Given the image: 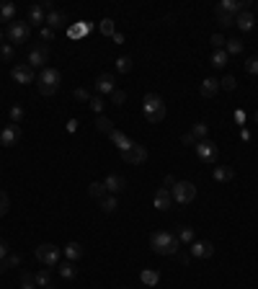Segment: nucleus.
Listing matches in <instances>:
<instances>
[{"label": "nucleus", "instance_id": "f257e3e1", "mask_svg": "<svg viewBox=\"0 0 258 289\" xmlns=\"http://www.w3.org/2000/svg\"><path fill=\"white\" fill-rule=\"evenodd\" d=\"M150 248H152L158 256H176L178 248H181V240L173 232H168V230H158L150 238Z\"/></svg>", "mask_w": 258, "mask_h": 289}, {"label": "nucleus", "instance_id": "f03ea898", "mask_svg": "<svg viewBox=\"0 0 258 289\" xmlns=\"http://www.w3.org/2000/svg\"><path fill=\"white\" fill-rule=\"evenodd\" d=\"M60 83H62V75L55 67H44L39 72V77H36V86H39L41 96H55L57 88H60Z\"/></svg>", "mask_w": 258, "mask_h": 289}, {"label": "nucleus", "instance_id": "7ed1b4c3", "mask_svg": "<svg viewBox=\"0 0 258 289\" xmlns=\"http://www.w3.org/2000/svg\"><path fill=\"white\" fill-rule=\"evenodd\" d=\"M142 111H145V119L150 124H158V121L165 119V103H163V98L158 93H147L142 98Z\"/></svg>", "mask_w": 258, "mask_h": 289}, {"label": "nucleus", "instance_id": "20e7f679", "mask_svg": "<svg viewBox=\"0 0 258 289\" xmlns=\"http://www.w3.org/2000/svg\"><path fill=\"white\" fill-rule=\"evenodd\" d=\"M36 261H39L41 266H47V269L57 266V264H60V248L52 245V243H41V245L36 248Z\"/></svg>", "mask_w": 258, "mask_h": 289}, {"label": "nucleus", "instance_id": "39448f33", "mask_svg": "<svg viewBox=\"0 0 258 289\" xmlns=\"http://www.w3.org/2000/svg\"><path fill=\"white\" fill-rule=\"evenodd\" d=\"M170 194H173L176 204H191L196 199V186L191 181H178L173 189H170Z\"/></svg>", "mask_w": 258, "mask_h": 289}, {"label": "nucleus", "instance_id": "423d86ee", "mask_svg": "<svg viewBox=\"0 0 258 289\" xmlns=\"http://www.w3.org/2000/svg\"><path fill=\"white\" fill-rule=\"evenodd\" d=\"M29 34H31V26H29L26 21H13V23H8V29H6V36L11 39V44H26V41H29Z\"/></svg>", "mask_w": 258, "mask_h": 289}, {"label": "nucleus", "instance_id": "0eeeda50", "mask_svg": "<svg viewBox=\"0 0 258 289\" xmlns=\"http://www.w3.org/2000/svg\"><path fill=\"white\" fill-rule=\"evenodd\" d=\"M194 150H196V157L201 160V163H214L217 160V155H220V150H217V145H214L212 140H201V142H196L194 145Z\"/></svg>", "mask_w": 258, "mask_h": 289}, {"label": "nucleus", "instance_id": "6e6552de", "mask_svg": "<svg viewBox=\"0 0 258 289\" xmlns=\"http://www.w3.org/2000/svg\"><path fill=\"white\" fill-rule=\"evenodd\" d=\"M47 62H49V47L47 44H36L29 52V67H41V70H44Z\"/></svg>", "mask_w": 258, "mask_h": 289}, {"label": "nucleus", "instance_id": "1a4fd4ad", "mask_svg": "<svg viewBox=\"0 0 258 289\" xmlns=\"http://www.w3.org/2000/svg\"><path fill=\"white\" fill-rule=\"evenodd\" d=\"M11 77H13L16 83H21V86H29V83H34V80H36L34 67H29V62H23V65H13Z\"/></svg>", "mask_w": 258, "mask_h": 289}, {"label": "nucleus", "instance_id": "9d476101", "mask_svg": "<svg viewBox=\"0 0 258 289\" xmlns=\"http://www.w3.org/2000/svg\"><path fill=\"white\" fill-rule=\"evenodd\" d=\"M18 140H21V127L18 124H6L3 132H0V145L13 147V145H18Z\"/></svg>", "mask_w": 258, "mask_h": 289}, {"label": "nucleus", "instance_id": "9b49d317", "mask_svg": "<svg viewBox=\"0 0 258 289\" xmlns=\"http://www.w3.org/2000/svg\"><path fill=\"white\" fill-rule=\"evenodd\" d=\"M121 157H124V163H129V165H142L145 160H147V150L142 147V145H132L126 152H121Z\"/></svg>", "mask_w": 258, "mask_h": 289}, {"label": "nucleus", "instance_id": "f8f14e48", "mask_svg": "<svg viewBox=\"0 0 258 289\" xmlns=\"http://www.w3.org/2000/svg\"><path fill=\"white\" fill-rule=\"evenodd\" d=\"M170 204H173V194H170L168 189H158L155 191V199H152V206L158 212H168Z\"/></svg>", "mask_w": 258, "mask_h": 289}, {"label": "nucleus", "instance_id": "ddd939ff", "mask_svg": "<svg viewBox=\"0 0 258 289\" xmlns=\"http://www.w3.org/2000/svg\"><path fill=\"white\" fill-rule=\"evenodd\" d=\"M104 186H106V191L109 194H121V191H126V178L124 176H119V173H109L106 176V181H104Z\"/></svg>", "mask_w": 258, "mask_h": 289}, {"label": "nucleus", "instance_id": "4468645a", "mask_svg": "<svg viewBox=\"0 0 258 289\" xmlns=\"http://www.w3.org/2000/svg\"><path fill=\"white\" fill-rule=\"evenodd\" d=\"M96 91H98L101 96H111V93L116 91V80H114V75H109V72L98 75V77H96Z\"/></svg>", "mask_w": 258, "mask_h": 289}, {"label": "nucleus", "instance_id": "2eb2a0df", "mask_svg": "<svg viewBox=\"0 0 258 289\" xmlns=\"http://www.w3.org/2000/svg\"><path fill=\"white\" fill-rule=\"evenodd\" d=\"M212 253H214L212 243H207V240H194L191 243V256L194 258H212Z\"/></svg>", "mask_w": 258, "mask_h": 289}, {"label": "nucleus", "instance_id": "dca6fc26", "mask_svg": "<svg viewBox=\"0 0 258 289\" xmlns=\"http://www.w3.org/2000/svg\"><path fill=\"white\" fill-rule=\"evenodd\" d=\"M26 18H29V21H26L29 26H44V21H47V11H44V6H41V3L31 6Z\"/></svg>", "mask_w": 258, "mask_h": 289}, {"label": "nucleus", "instance_id": "f3484780", "mask_svg": "<svg viewBox=\"0 0 258 289\" xmlns=\"http://www.w3.org/2000/svg\"><path fill=\"white\" fill-rule=\"evenodd\" d=\"M212 178L217 181V183H227L235 178V171H233V165H214L212 168Z\"/></svg>", "mask_w": 258, "mask_h": 289}, {"label": "nucleus", "instance_id": "a211bd4d", "mask_svg": "<svg viewBox=\"0 0 258 289\" xmlns=\"http://www.w3.org/2000/svg\"><path fill=\"white\" fill-rule=\"evenodd\" d=\"M235 26H238L240 31H253V26H255V16H253L250 11H243V13L235 16Z\"/></svg>", "mask_w": 258, "mask_h": 289}, {"label": "nucleus", "instance_id": "6ab92c4d", "mask_svg": "<svg viewBox=\"0 0 258 289\" xmlns=\"http://www.w3.org/2000/svg\"><path fill=\"white\" fill-rule=\"evenodd\" d=\"M109 137H111V142H114V145H116V147H119L121 152H126L129 147H132V145H135V142H132V140H129V137H126L124 132H116V129H114V132H111Z\"/></svg>", "mask_w": 258, "mask_h": 289}, {"label": "nucleus", "instance_id": "aec40b11", "mask_svg": "<svg viewBox=\"0 0 258 289\" xmlns=\"http://www.w3.org/2000/svg\"><path fill=\"white\" fill-rule=\"evenodd\" d=\"M62 251H65L67 261H72V264L83 258V245H80V243H67V245L62 248Z\"/></svg>", "mask_w": 258, "mask_h": 289}, {"label": "nucleus", "instance_id": "412c9836", "mask_svg": "<svg viewBox=\"0 0 258 289\" xmlns=\"http://www.w3.org/2000/svg\"><path fill=\"white\" fill-rule=\"evenodd\" d=\"M199 91H201V96H204V98H212L214 93L220 91V80H214V77H207V80L201 83V88H199Z\"/></svg>", "mask_w": 258, "mask_h": 289}, {"label": "nucleus", "instance_id": "4be33fe9", "mask_svg": "<svg viewBox=\"0 0 258 289\" xmlns=\"http://www.w3.org/2000/svg\"><path fill=\"white\" fill-rule=\"evenodd\" d=\"M67 23V16L65 13H60V11H49L47 13V26L49 29H62Z\"/></svg>", "mask_w": 258, "mask_h": 289}, {"label": "nucleus", "instance_id": "5701e85b", "mask_svg": "<svg viewBox=\"0 0 258 289\" xmlns=\"http://www.w3.org/2000/svg\"><path fill=\"white\" fill-rule=\"evenodd\" d=\"M140 281H142L145 286H155V284L160 281V274H158L155 269H142V274H140Z\"/></svg>", "mask_w": 258, "mask_h": 289}, {"label": "nucleus", "instance_id": "b1692460", "mask_svg": "<svg viewBox=\"0 0 258 289\" xmlns=\"http://www.w3.org/2000/svg\"><path fill=\"white\" fill-rule=\"evenodd\" d=\"M34 284H36L39 289L49 286V284H52V274H49V269H41V271H36V274H34Z\"/></svg>", "mask_w": 258, "mask_h": 289}, {"label": "nucleus", "instance_id": "393cba45", "mask_svg": "<svg viewBox=\"0 0 258 289\" xmlns=\"http://www.w3.org/2000/svg\"><path fill=\"white\" fill-rule=\"evenodd\" d=\"M227 60H230V55H227L225 49H214L209 62H212V67H225V65H227Z\"/></svg>", "mask_w": 258, "mask_h": 289}, {"label": "nucleus", "instance_id": "a878e982", "mask_svg": "<svg viewBox=\"0 0 258 289\" xmlns=\"http://www.w3.org/2000/svg\"><path fill=\"white\" fill-rule=\"evenodd\" d=\"M189 135H191V140H194V142L207 140V124H204V121H196L194 127H191V132H189Z\"/></svg>", "mask_w": 258, "mask_h": 289}, {"label": "nucleus", "instance_id": "bb28decb", "mask_svg": "<svg viewBox=\"0 0 258 289\" xmlns=\"http://www.w3.org/2000/svg\"><path fill=\"white\" fill-rule=\"evenodd\" d=\"M106 194H109V191H106L104 181H93V183L88 186V196H93V199H98V201H101V199H104Z\"/></svg>", "mask_w": 258, "mask_h": 289}, {"label": "nucleus", "instance_id": "cd10ccee", "mask_svg": "<svg viewBox=\"0 0 258 289\" xmlns=\"http://www.w3.org/2000/svg\"><path fill=\"white\" fill-rule=\"evenodd\" d=\"M16 18V6L13 3H0V21H11Z\"/></svg>", "mask_w": 258, "mask_h": 289}, {"label": "nucleus", "instance_id": "c85d7f7f", "mask_svg": "<svg viewBox=\"0 0 258 289\" xmlns=\"http://www.w3.org/2000/svg\"><path fill=\"white\" fill-rule=\"evenodd\" d=\"M116 206H119V201H116V196H114V194H109V196H104V199H101V212L111 215V212H116Z\"/></svg>", "mask_w": 258, "mask_h": 289}, {"label": "nucleus", "instance_id": "c756f323", "mask_svg": "<svg viewBox=\"0 0 258 289\" xmlns=\"http://www.w3.org/2000/svg\"><path fill=\"white\" fill-rule=\"evenodd\" d=\"M60 276H62V279H75V276H78V266H75L72 261L60 264Z\"/></svg>", "mask_w": 258, "mask_h": 289}, {"label": "nucleus", "instance_id": "7c9ffc66", "mask_svg": "<svg viewBox=\"0 0 258 289\" xmlns=\"http://www.w3.org/2000/svg\"><path fill=\"white\" fill-rule=\"evenodd\" d=\"M96 129L104 132V135H111V132H114V121L106 119V116H98V119H96Z\"/></svg>", "mask_w": 258, "mask_h": 289}, {"label": "nucleus", "instance_id": "2f4dec72", "mask_svg": "<svg viewBox=\"0 0 258 289\" xmlns=\"http://www.w3.org/2000/svg\"><path fill=\"white\" fill-rule=\"evenodd\" d=\"M243 39H227V44H225V52L227 55H240L243 52Z\"/></svg>", "mask_w": 258, "mask_h": 289}, {"label": "nucleus", "instance_id": "473e14b6", "mask_svg": "<svg viewBox=\"0 0 258 289\" xmlns=\"http://www.w3.org/2000/svg\"><path fill=\"white\" fill-rule=\"evenodd\" d=\"M176 238H178L181 243H189V245H191V243H194V227H186V225H181Z\"/></svg>", "mask_w": 258, "mask_h": 289}, {"label": "nucleus", "instance_id": "72a5a7b5", "mask_svg": "<svg viewBox=\"0 0 258 289\" xmlns=\"http://www.w3.org/2000/svg\"><path fill=\"white\" fill-rule=\"evenodd\" d=\"M8 114H11V121H13V124H21V121H23V116H26V114H23V106H21V103H13Z\"/></svg>", "mask_w": 258, "mask_h": 289}, {"label": "nucleus", "instance_id": "f704fd0d", "mask_svg": "<svg viewBox=\"0 0 258 289\" xmlns=\"http://www.w3.org/2000/svg\"><path fill=\"white\" fill-rule=\"evenodd\" d=\"M21 264V258L16 256V253H8L3 261H0V271H6V269H13V266H18Z\"/></svg>", "mask_w": 258, "mask_h": 289}, {"label": "nucleus", "instance_id": "c9c22d12", "mask_svg": "<svg viewBox=\"0 0 258 289\" xmlns=\"http://www.w3.org/2000/svg\"><path fill=\"white\" fill-rule=\"evenodd\" d=\"M214 16H217V23H220V26H233V23H235V16H230V13H225V11H217V8H214Z\"/></svg>", "mask_w": 258, "mask_h": 289}, {"label": "nucleus", "instance_id": "e433bc0d", "mask_svg": "<svg viewBox=\"0 0 258 289\" xmlns=\"http://www.w3.org/2000/svg\"><path fill=\"white\" fill-rule=\"evenodd\" d=\"M13 55H16L13 44H0V60H6V62H11V60H13Z\"/></svg>", "mask_w": 258, "mask_h": 289}, {"label": "nucleus", "instance_id": "4c0bfd02", "mask_svg": "<svg viewBox=\"0 0 258 289\" xmlns=\"http://www.w3.org/2000/svg\"><path fill=\"white\" fill-rule=\"evenodd\" d=\"M88 106H91V111H96V114L101 116V111H104V106H106V101H104L101 96H93V98L88 101Z\"/></svg>", "mask_w": 258, "mask_h": 289}, {"label": "nucleus", "instance_id": "58836bf2", "mask_svg": "<svg viewBox=\"0 0 258 289\" xmlns=\"http://www.w3.org/2000/svg\"><path fill=\"white\" fill-rule=\"evenodd\" d=\"M220 88H225V91H235V88H238V80H235L233 75H225V77L220 80Z\"/></svg>", "mask_w": 258, "mask_h": 289}, {"label": "nucleus", "instance_id": "ea45409f", "mask_svg": "<svg viewBox=\"0 0 258 289\" xmlns=\"http://www.w3.org/2000/svg\"><path fill=\"white\" fill-rule=\"evenodd\" d=\"M245 72H248V75H258V55L245 60Z\"/></svg>", "mask_w": 258, "mask_h": 289}, {"label": "nucleus", "instance_id": "a19ab883", "mask_svg": "<svg viewBox=\"0 0 258 289\" xmlns=\"http://www.w3.org/2000/svg\"><path fill=\"white\" fill-rule=\"evenodd\" d=\"M8 209H11V199H8L6 191H0V217H3Z\"/></svg>", "mask_w": 258, "mask_h": 289}, {"label": "nucleus", "instance_id": "79ce46f5", "mask_svg": "<svg viewBox=\"0 0 258 289\" xmlns=\"http://www.w3.org/2000/svg\"><path fill=\"white\" fill-rule=\"evenodd\" d=\"M116 70L119 72H129V70H132V60H129V57H119L116 60Z\"/></svg>", "mask_w": 258, "mask_h": 289}, {"label": "nucleus", "instance_id": "37998d69", "mask_svg": "<svg viewBox=\"0 0 258 289\" xmlns=\"http://www.w3.org/2000/svg\"><path fill=\"white\" fill-rule=\"evenodd\" d=\"M209 41H212V47H214V49H222V47L227 44V39H225L222 34H212V39H209Z\"/></svg>", "mask_w": 258, "mask_h": 289}, {"label": "nucleus", "instance_id": "c03bdc74", "mask_svg": "<svg viewBox=\"0 0 258 289\" xmlns=\"http://www.w3.org/2000/svg\"><path fill=\"white\" fill-rule=\"evenodd\" d=\"M124 101H126V93L116 88V91L111 93V103H114V106H124Z\"/></svg>", "mask_w": 258, "mask_h": 289}, {"label": "nucleus", "instance_id": "a18cd8bd", "mask_svg": "<svg viewBox=\"0 0 258 289\" xmlns=\"http://www.w3.org/2000/svg\"><path fill=\"white\" fill-rule=\"evenodd\" d=\"M75 98H78V101H85V103H88V101H91L93 96H91L88 91H85V88H78V91H75Z\"/></svg>", "mask_w": 258, "mask_h": 289}, {"label": "nucleus", "instance_id": "49530a36", "mask_svg": "<svg viewBox=\"0 0 258 289\" xmlns=\"http://www.w3.org/2000/svg\"><path fill=\"white\" fill-rule=\"evenodd\" d=\"M41 39H44V41H52V39H55V29L41 26Z\"/></svg>", "mask_w": 258, "mask_h": 289}, {"label": "nucleus", "instance_id": "de8ad7c7", "mask_svg": "<svg viewBox=\"0 0 258 289\" xmlns=\"http://www.w3.org/2000/svg\"><path fill=\"white\" fill-rule=\"evenodd\" d=\"M85 31H91V26H83V23H80V26H72V29H70V36H80V34H85Z\"/></svg>", "mask_w": 258, "mask_h": 289}, {"label": "nucleus", "instance_id": "09e8293b", "mask_svg": "<svg viewBox=\"0 0 258 289\" xmlns=\"http://www.w3.org/2000/svg\"><path fill=\"white\" fill-rule=\"evenodd\" d=\"M176 183H178V181H176L173 176H165V178H163V189H168V191H170V189H173Z\"/></svg>", "mask_w": 258, "mask_h": 289}, {"label": "nucleus", "instance_id": "8fccbe9b", "mask_svg": "<svg viewBox=\"0 0 258 289\" xmlns=\"http://www.w3.org/2000/svg\"><path fill=\"white\" fill-rule=\"evenodd\" d=\"M6 256H8V243H6L3 238H0V261H3Z\"/></svg>", "mask_w": 258, "mask_h": 289}, {"label": "nucleus", "instance_id": "3c124183", "mask_svg": "<svg viewBox=\"0 0 258 289\" xmlns=\"http://www.w3.org/2000/svg\"><path fill=\"white\" fill-rule=\"evenodd\" d=\"M101 31H104V34H114V23H111V21L106 18V21L101 23Z\"/></svg>", "mask_w": 258, "mask_h": 289}, {"label": "nucleus", "instance_id": "603ef678", "mask_svg": "<svg viewBox=\"0 0 258 289\" xmlns=\"http://www.w3.org/2000/svg\"><path fill=\"white\" fill-rule=\"evenodd\" d=\"M0 44H3V29H0Z\"/></svg>", "mask_w": 258, "mask_h": 289}, {"label": "nucleus", "instance_id": "864d4df0", "mask_svg": "<svg viewBox=\"0 0 258 289\" xmlns=\"http://www.w3.org/2000/svg\"><path fill=\"white\" fill-rule=\"evenodd\" d=\"M44 289H57V286H52V284H49V286H44Z\"/></svg>", "mask_w": 258, "mask_h": 289}, {"label": "nucleus", "instance_id": "5fc2aeb1", "mask_svg": "<svg viewBox=\"0 0 258 289\" xmlns=\"http://www.w3.org/2000/svg\"><path fill=\"white\" fill-rule=\"evenodd\" d=\"M255 124H258V111H255Z\"/></svg>", "mask_w": 258, "mask_h": 289}]
</instances>
